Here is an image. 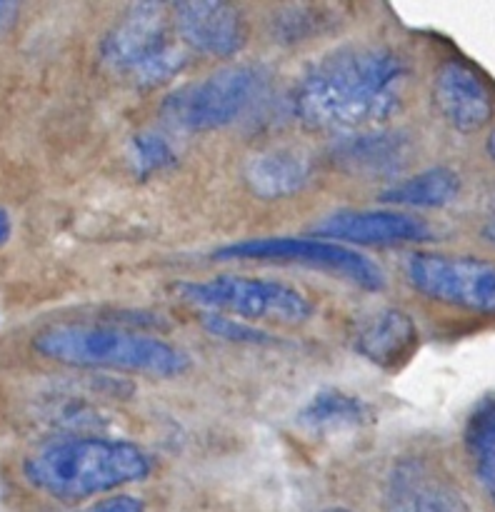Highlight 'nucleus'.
<instances>
[{
    "label": "nucleus",
    "mask_w": 495,
    "mask_h": 512,
    "mask_svg": "<svg viewBox=\"0 0 495 512\" xmlns=\"http://www.w3.org/2000/svg\"><path fill=\"white\" fill-rule=\"evenodd\" d=\"M408 58L385 43H348L315 60L293 90V108L313 128L363 133L400 113L408 98Z\"/></svg>",
    "instance_id": "obj_1"
},
{
    "label": "nucleus",
    "mask_w": 495,
    "mask_h": 512,
    "mask_svg": "<svg viewBox=\"0 0 495 512\" xmlns=\"http://www.w3.org/2000/svg\"><path fill=\"white\" fill-rule=\"evenodd\" d=\"M23 473L40 493L63 503H78L143 483L153 473V460L130 440L78 435L35 450L23 463Z\"/></svg>",
    "instance_id": "obj_2"
},
{
    "label": "nucleus",
    "mask_w": 495,
    "mask_h": 512,
    "mask_svg": "<svg viewBox=\"0 0 495 512\" xmlns=\"http://www.w3.org/2000/svg\"><path fill=\"white\" fill-rule=\"evenodd\" d=\"M33 348L70 368L118 370L145 378H178L190 368L188 353L168 340L110 325H50L35 335Z\"/></svg>",
    "instance_id": "obj_3"
},
{
    "label": "nucleus",
    "mask_w": 495,
    "mask_h": 512,
    "mask_svg": "<svg viewBox=\"0 0 495 512\" xmlns=\"http://www.w3.org/2000/svg\"><path fill=\"white\" fill-rule=\"evenodd\" d=\"M270 73L258 63H233L205 78L175 88L163 100L165 123L170 128L203 133L238 123L253 113L265 98Z\"/></svg>",
    "instance_id": "obj_4"
},
{
    "label": "nucleus",
    "mask_w": 495,
    "mask_h": 512,
    "mask_svg": "<svg viewBox=\"0 0 495 512\" xmlns=\"http://www.w3.org/2000/svg\"><path fill=\"white\" fill-rule=\"evenodd\" d=\"M103 60L133 83L153 88L175 78L188 63V53L178 43L170 8L138 3L130 5L105 33Z\"/></svg>",
    "instance_id": "obj_5"
},
{
    "label": "nucleus",
    "mask_w": 495,
    "mask_h": 512,
    "mask_svg": "<svg viewBox=\"0 0 495 512\" xmlns=\"http://www.w3.org/2000/svg\"><path fill=\"white\" fill-rule=\"evenodd\" d=\"M405 283L420 298L458 313L495 318V260L483 255L413 250L403 263Z\"/></svg>",
    "instance_id": "obj_6"
},
{
    "label": "nucleus",
    "mask_w": 495,
    "mask_h": 512,
    "mask_svg": "<svg viewBox=\"0 0 495 512\" xmlns=\"http://www.w3.org/2000/svg\"><path fill=\"white\" fill-rule=\"evenodd\" d=\"M180 300L205 313L240 320H268V323L298 325L313 313L305 293L288 283L243 275H218L210 280H188L178 285Z\"/></svg>",
    "instance_id": "obj_7"
},
{
    "label": "nucleus",
    "mask_w": 495,
    "mask_h": 512,
    "mask_svg": "<svg viewBox=\"0 0 495 512\" xmlns=\"http://www.w3.org/2000/svg\"><path fill=\"white\" fill-rule=\"evenodd\" d=\"M215 260H263V263H295L345 278L348 283L380 293L385 290V275L370 258L348 245L320 238H250L223 245L213 253Z\"/></svg>",
    "instance_id": "obj_8"
},
{
    "label": "nucleus",
    "mask_w": 495,
    "mask_h": 512,
    "mask_svg": "<svg viewBox=\"0 0 495 512\" xmlns=\"http://www.w3.org/2000/svg\"><path fill=\"white\" fill-rule=\"evenodd\" d=\"M430 98L440 120L460 135L480 133L495 118L493 85L468 60H443L433 73Z\"/></svg>",
    "instance_id": "obj_9"
},
{
    "label": "nucleus",
    "mask_w": 495,
    "mask_h": 512,
    "mask_svg": "<svg viewBox=\"0 0 495 512\" xmlns=\"http://www.w3.org/2000/svg\"><path fill=\"white\" fill-rule=\"evenodd\" d=\"M320 240H343L353 245H375V248H400V245L428 243L433 228L423 218L405 210L375 208V210H335L325 215L313 228Z\"/></svg>",
    "instance_id": "obj_10"
},
{
    "label": "nucleus",
    "mask_w": 495,
    "mask_h": 512,
    "mask_svg": "<svg viewBox=\"0 0 495 512\" xmlns=\"http://www.w3.org/2000/svg\"><path fill=\"white\" fill-rule=\"evenodd\" d=\"M173 30L183 48L208 58H233L248 43V25L233 3L183 0L168 5Z\"/></svg>",
    "instance_id": "obj_11"
},
{
    "label": "nucleus",
    "mask_w": 495,
    "mask_h": 512,
    "mask_svg": "<svg viewBox=\"0 0 495 512\" xmlns=\"http://www.w3.org/2000/svg\"><path fill=\"white\" fill-rule=\"evenodd\" d=\"M388 512H470L458 485L428 458H403L385 483Z\"/></svg>",
    "instance_id": "obj_12"
},
{
    "label": "nucleus",
    "mask_w": 495,
    "mask_h": 512,
    "mask_svg": "<svg viewBox=\"0 0 495 512\" xmlns=\"http://www.w3.org/2000/svg\"><path fill=\"white\" fill-rule=\"evenodd\" d=\"M413 158V140L400 130H363L350 133L335 145V160L343 170L365 178H393Z\"/></svg>",
    "instance_id": "obj_13"
},
{
    "label": "nucleus",
    "mask_w": 495,
    "mask_h": 512,
    "mask_svg": "<svg viewBox=\"0 0 495 512\" xmlns=\"http://www.w3.org/2000/svg\"><path fill=\"white\" fill-rule=\"evenodd\" d=\"M418 348V328L405 310L383 308L360 323L355 350L378 368H398L408 363Z\"/></svg>",
    "instance_id": "obj_14"
},
{
    "label": "nucleus",
    "mask_w": 495,
    "mask_h": 512,
    "mask_svg": "<svg viewBox=\"0 0 495 512\" xmlns=\"http://www.w3.org/2000/svg\"><path fill=\"white\" fill-rule=\"evenodd\" d=\"M463 193V178L450 165H433L408 178L393 180L378 198L395 210H440L453 205Z\"/></svg>",
    "instance_id": "obj_15"
},
{
    "label": "nucleus",
    "mask_w": 495,
    "mask_h": 512,
    "mask_svg": "<svg viewBox=\"0 0 495 512\" xmlns=\"http://www.w3.org/2000/svg\"><path fill=\"white\" fill-rule=\"evenodd\" d=\"M370 418L373 413L363 398L338 388H325L315 393L308 405H303L298 413V425L320 438H333V435H350L355 430H363Z\"/></svg>",
    "instance_id": "obj_16"
},
{
    "label": "nucleus",
    "mask_w": 495,
    "mask_h": 512,
    "mask_svg": "<svg viewBox=\"0 0 495 512\" xmlns=\"http://www.w3.org/2000/svg\"><path fill=\"white\" fill-rule=\"evenodd\" d=\"M245 180L258 198L278 200L298 193L310 180V160L290 148L265 150L245 168Z\"/></svg>",
    "instance_id": "obj_17"
},
{
    "label": "nucleus",
    "mask_w": 495,
    "mask_h": 512,
    "mask_svg": "<svg viewBox=\"0 0 495 512\" xmlns=\"http://www.w3.org/2000/svg\"><path fill=\"white\" fill-rule=\"evenodd\" d=\"M463 450L475 485L495 508V398L483 400L468 415L463 428Z\"/></svg>",
    "instance_id": "obj_18"
},
{
    "label": "nucleus",
    "mask_w": 495,
    "mask_h": 512,
    "mask_svg": "<svg viewBox=\"0 0 495 512\" xmlns=\"http://www.w3.org/2000/svg\"><path fill=\"white\" fill-rule=\"evenodd\" d=\"M130 155H133L135 173L143 175V178L175 163V150L170 140L155 130L135 135L133 143H130Z\"/></svg>",
    "instance_id": "obj_19"
},
{
    "label": "nucleus",
    "mask_w": 495,
    "mask_h": 512,
    "mask_svg": "<svg viewBox=\"0 0 495 512\" xmlns=\"http://www.w3.org/2000/svg\"><path fill=\"white\" fill-rule=\"evenodd\" d=\"M203 328L210 335L220 340H228V343H240V345H268L273 343V335L265 333V330L255 328V325L243 323V320L225 318V315L215 313H203Z\"/></svg>",
    "instance_id": "obj_20"
},
{
    "label": "nucleus",
    "mask_w": 495,
    "mask_h": 512,
    "mask_svg": "<svg viewBox=\"0 0 495 512\" xmlns=\"http://www.w3.org/2000/svg\"><path fill=\"white\" fill-rule=\"evenodd\" d=\"M75 512H145V505L135 495H110V498L95 500L93 505Z\"/></svg>",
    "instance_id": "obj_21"
},
{
    "label": "nucleus",
    "mask_w": 495,
    "mask_h": 512,
    "mask_svg": "<svg viewBox=\"0 0 495 512\" xmlns=\"http://www.w3.org/2000/svg\"><path fill=\"white\" fill-rule=\"evenodd\" d=\"M480 235H483L485 243L495 248V193L485 200L483 218H480Z\"/></svg>",
    "instance_id": "obj_22"
},
{
    "label": "nucleus",
    "mask_w": 495,
    "mask_h": 512,
    "mask_svg": "<svg viewBox=\"0 0 495 512\" xmlns=\"http://www.w3.org/2000/svg\"><path fill=\"white\" fill-rule=\"evenodd\" d=\"M18 10H20L18 5L10 3V0H0V33L15 23V18H18Z\"/></svg>",
    "instance_id": "obj_23"
},
{
    "label": "nucleus",
    "mask_w": 495,
    "mask_h": 512,
    "mask_svg": "<svg viewBox=\"0 0 495 512\" xmlns=\"http://www.w3.org/2000/svg\"><path fill=\"white\" fill-rule=\"evenodd\" d=\"M10 233H13V220H10V215L0 208V245L8 243Z\"/></svg>",
    "instance_id": "obj_24"
},
{
    "label": "nucleus",
    "mask_w": 495,
    "mask_h": 512,
    "mask_svg": "<svg viewBox=\"0 0 495 512\" xmlns=\"http://www.w3.org/2000/svg\"><path fill=\"white\" fill-rule=\"evenodd\" d=\"M485 153H488V158L495 163V125H493V128H490L488 140H485Z\"/></svg>",
    "instance_id": "obj_25"
},
{
    "label": "nucleus",
    "mask_w": 495,
    "mask_h": 512,
    "mask_svg": "<svg viewBox=\"0 0 495 512\" xmlns=\"http://www.w3.org/2000/svg\"><path fill=\"white\" fill-rule=\"evenodd\" d=\"M323 512H353V510H345V508H328V510H323Z\"/></svg>",
    "instance_id": "obj_26"
}]
</instances>
